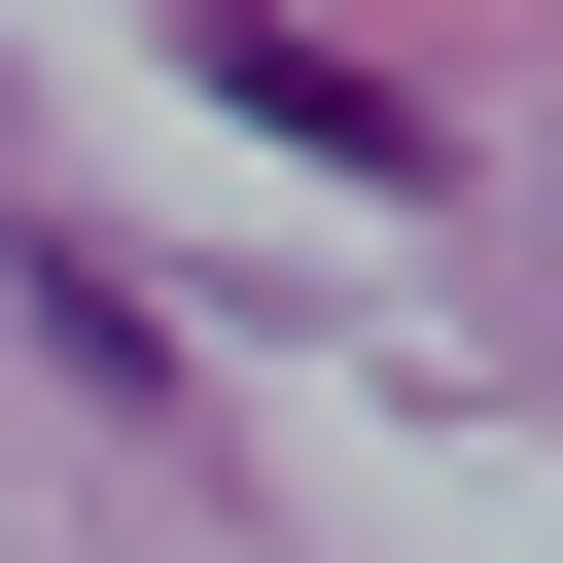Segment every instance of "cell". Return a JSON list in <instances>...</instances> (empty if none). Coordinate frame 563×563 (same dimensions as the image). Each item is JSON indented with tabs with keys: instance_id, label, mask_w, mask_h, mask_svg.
<instances>
[{
	"instance_id": "obj_1",
	"label": "cell",
	"mask_w": 563,
	"mask_h": 563,
	"mask_svg": "<svg viewBox=\"0 0 563 563\" xmlns=\"http://www.w3.org/2000/svg\"><path fill=\"white\" fill-rule=\"evenodd\" d=\"M211 106H282V141H317V176H422V106H387V70H352V35H211Z\"/></svg>"
}]
</instances>
